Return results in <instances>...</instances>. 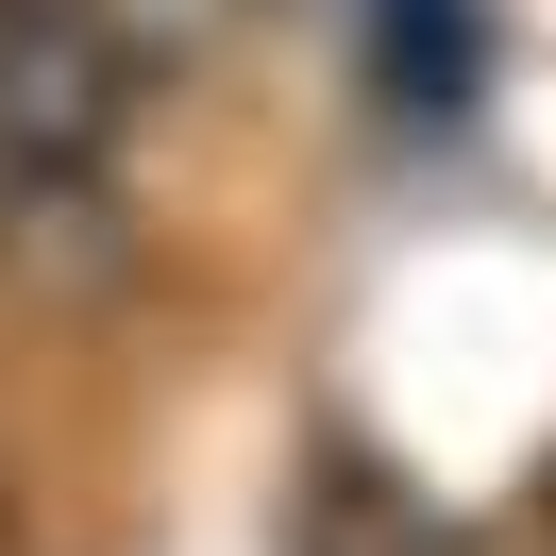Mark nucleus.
Instances as JSON below:
<instances>
[{"instance_id": "7ed1b4c3", "label": "nucleus", "mask_w": 556, "mask_h": 556, "mask_svg": "<svg viewBox=\"0 0 556 556\" xmlns=\"http://www.w3.org/2000/svg\"><path fill=\"white\" fill-rule=\"evenodd\" d=\"M472 0H371V68H388V102H405V118H439L455 102V85H472Z\"/></svg>"}, {"instance_id": "f03ea898", "label": "nucleus", "mask_w": 556, "mask_h": 556, "mask_svg": "<svg viewBox=\"0 0 556 556\" xmlns=\"http://www.w3.org/2000/svg\"><path fill=\"white\" fill-rule=\"evenodd\" d=\"M304 556H455V522L405 472H371V455H320L304 472Z\"/></svg>"}, {"instance_id": "f257e3e1", "label": "nucleus", "mask_w": 556, "mask_h": 556, "mask_svg": "<svg viewBox=\"0 0 556 556\" xmlns=\"http://www.w3.org/2000/svg\"><path fill=\"white\" fill-rule=\"evenodd\" d=\"M118 136H136V17L0 0V186H102Z\"/></svg>"}, {"instance_id": "20e7f679", "label": "nucleus", "mask_w": 556, "mask_h": 556, "mask_svg": "<svg viewBox=\"0 0 556 556\" xmlns=\"http://www.w3.org/2000/svg\"><path fill=\"white\" fill-rule=\"evenodd\" d=\"M136 17H169V35H203V17H253V0H136Z\"/></svg>"}]
</instances>
